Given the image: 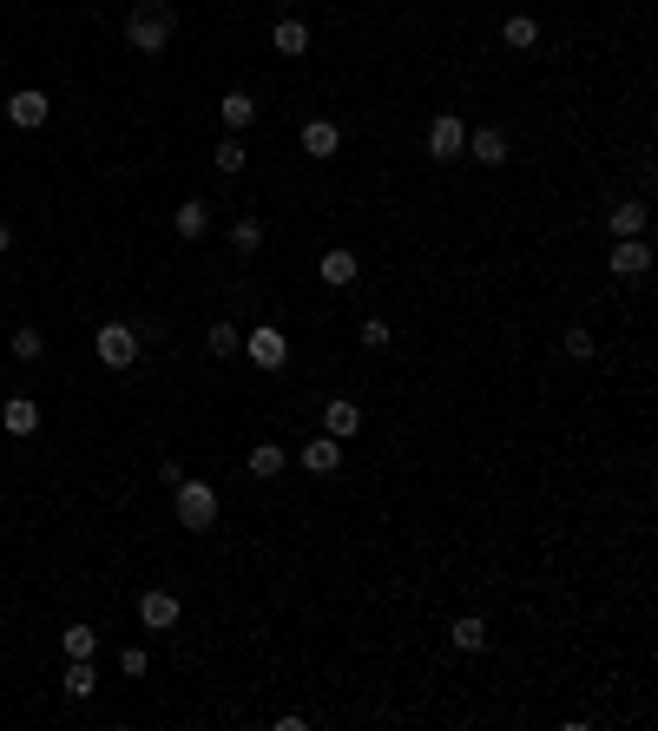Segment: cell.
<instances>
[{"instance_id": "7c38bea8", "label": "cell", "mask_w": 658, "mask_h": 731, "mask_svg": "<svg viewBox=\"0 0 658 731\" xmlns=\"http://www.w3.org/2000/svg\"><path fill=\"white\" fill-rule=\"evenodd\" d=\"M270 47H277V53H290V60H303V53H310V27H303L297 14H283L277 27H270Z\"/></svg>"}, {"instance_id": "277c9868", "label": "cell", "mask_w": 658, "mask_h": 731, "mask_svg": "<svg viewBox=\"0 0 658 731\" xmlns=\"http://www.w3.org/2000/svg\"><path fill=\"white\" fill-rule=\"evenodd\" d=\"M7 119H14L20 132H40V126H47V119H53V99L40 93V86H20V93L7 99Z\"/></svg>"}, {"instance_id": "3957f363", "label": "cell", "mask_w": 658, "mask_h": 731, "mask_svg": "<svg viewBox=\"0 0 658 731\" xmlns=\"http://www.w3.org/2000/svg\"><path fill=\"white\" fill-rule=\"evenodd\" d=\"M93 356L106 369H132V363H139V330H132V323H99Z\"/></svg>"}, {"instance_id": "cb8c5ba5", "label": "cell", "mask_w": 658, "mask_h": 731, "mask_svg": "<svg viewBox=\"0 0 658 731\" xmlns=\"http://www.w3.org/2000/svg\"><path fill=\"white\" fill-rule=\"evenodd\" d=\"M93 659H73V666H66V692H73V699H93Z\"/></svg>"}, {"instance_id": "484cf974", "label": "cell", "mask_w": 658, "mask_h": 731, "mask_svg": "<svg viewBox=\"0 0 658 731\" xmlns=\"http://www.w3.org/2000/svg\"><path fill=\"white\" fill-rule=\"evenodd\" d=\"M231 244H237V251H257V244H264V218H237L231 224Z\"/></svg>"}, {"instance_id": "4dcf8cb0", "label": "cell", "mask_w": 658, "mask_h": 731, "mask_svg": "<svg viewBox=\"0 0 658 731\" xmlns=\"http://www.w3.org/2000/svg\"><path fill=\"white\" fill-rule=\"evenodd\" d=\"M7 244H14V231H7V224H0V257H7Z\"/></svg>"}, {"instance_id": "f546056e", "label": "cell", "mask_w": 658, "mask_h": 731, "mask_svg": "<svg viewBox=\"0 0 658 731\" xmlns=\"http://www.w3.org/2000/svg\"><path fill=\"white\" fill-rule=\"evenodd\" d=\"M362 343H369V350H382V343H389V323L369 317V323H362Z\"/></svg>"}, {"instance_id": "9a60e30c", "label": "cell", "mask_w": 658, "mask_h": 731, "mask_svg": "<svg viewBox=\"0 0 658 731\" xmlns=\"http://www.w3.org/2000/svg\"><path fill=\"white\" fill-rule=\"evenodd\" d=\"M316 271H323V284L343 290V284H356L362 264H356V251H343V244H336V251H323V264H316Z\"/></svg>"}, {"instance_id": "7a4b0ae2", "label": "cell", "mask_w": 658, "mask_h": 731, "mask_svg": "<svg viewBox=\"0 0 658 731\" xmlns=\"http://www.w3.org/2000/svg\"><path fill=\"white\" fill-rule=\"evenodd\" d=\"M172 488H178V521H185L191 534L218 527V488H211V481H191V475H178Z\"/></svg>"}, {"instance_id": "4316f807", "label": "cell", "mask_w": 658, "mask_h": 731, "mask_svg": "<svg viewBox=\"0 0 658 731\" xmlns=\"http://www.w3.org/2000/svg\"><path fill=\"white\" fill-rule=\"evenodd\" d=\"M566 356H573V363L593 356V330H586V323H566Z\"/></svg>"}, {"instance_id": "ac0fdd59", "label": "cell", "mask_w": 658, "mask_h": 731, "mask_svg": "<svg viewBox=\"0 0 658 731\" xmlns=\"http://www.w3.org/2000/svg\"><path fill=\"white\" fill-rule=\"evenodd\" d=\"M283 468H290V455H283L277 442H257V448H251V475H257V481H277Z\"/></svg>"}, {"instance_id": "ffe728a7", "label": "cell", "mask_w": 658, "mask_h": 731, "mask_svg": "<svg viewBox=\"0 0 658 731\" xmlns=\"http://www.w3.org/2000/svg\"><path fill=\"white\" fill-rule=\"evenodd\" d=\"M448 633H455V646H461V652H481V646H487V620H481V613H461V620L448 626Z\"/></svg>"}, {"instance_id": "4fadbf2b", "label": "cell", "mask_w": 658, "mask_h": 731, "mask_svg": "<svg viewBox=\"0 0 658 731\" xmlns=\"http://www.w3.org/2000/svg\"><path fill=\"white\" fill-rule=\"evenodd\" d=\"M336 461H343V442H336V435L303 442V468H310V475H336Z\"/></svg>"}, {"instance_id": "603a6c76", "label": "cell", "mask_w": 658, "mask_h": 731, "mask_svg": "<svg viewBox=\"0 0 658 731\" xmlns=\"http://www.w3.org/2000/svg\"><path fill=\"white\" fill-rule=\"evenodd\" d=\"M211 165H218V172H244V165H251V159H244V139H237V132H224L218 152H211Z\"/></svg>"}, {"instance_id": "44dd1931", "label": "cell", "mask_w": 658, "mask_h": 731, "mask_svg": "<svg viewBox=\"0 0 658 731\" xmlns=\"http://www.w3.org/2000/svg\"><path fill=\"white\" fill-rule=\"evenodd\" d=\"M204 343H211V356H237V350H244V330H237L231 317H218V323H211V336H204Z\"/></svg>"}, {"instance_id": "52a82bcc", "label": "cell", "mask_w": 658, "mask_h": 731, "mask_svg": "<svg viewBox=\"0 0 658 731\" xmlns=\"http://www.w3.org/2000/svg\"><path fill=\"white\" fill-rule=\"evenodd\" d=\"M251 363H257V369H283V363H290V343H283V330L257 323V330H251Z\"/></svg>"}, {"instance_id": "e0dca14e", "label": "cell", "mask_w": 658, "mask_h": 731, "mask_svg": "<svg viewBox=\"0 0 658 731\" xmlns=\"http://www.w3.org/2000/svg\"><path fill=\"white\" fill-rule=\"evenodd\" d=\"M606 231H612V238H639V231H645V205H639V198L612 205V211H606Z\"/></svg>"}, {"instance_id": "30bf717a", "label": "cell", "mask_w": 658, "mask_h": 731, "mask_svg": "<svg viewBox=\"0 0 658 731\" xmlns=\"http://www.w3.org/2000/svg\"><path fill=\"white\" fill-rule=\"evenodd\" d=\"M356 429H362V409H356L349 396L323 402V435H336V442H356Z\"/></svg>"}, {"instance_id": "f1b7e54d", "label": "cell", "mask_w": 658, "mask_h": 731, "mask_svg": "<svg viewBox=\"0 0 658 731\" xmlns=\"http://www.w3.org/2000/svg\"><path fill=\"white\" fill-rule=\"evenodd\" d=\"M119 672H126V679H139V672H145V646H126V652H119Z\"/></svg>"}, {"instance_id": "8fae6325", "label": "cell", "mask_w": 658, "mask_h": 731, "mask_svg": "<svg viewBox=\"0 0 658 731\" xmlns=\"http://www.w3.org/2000/svg\"><path fill=\"white\" fill-rule=\"evenodd\" d=\"M474 165H507V132L501 126H481V132H468V145H461Z\"/></svg>"}, {"instance_id": "83f0119b", "label": "cell", "mask_w": 658, "mask_h": 731, "mask_svg": "<svg viewBox=\"0 0 658 731\" xmlns=\"http://www.w3.org/2000/svg\"><path fill=\"white\" fill-rule=\"evenodd\" d=\"M14 356H20V363L40 356V330H33V323H20V330H14Z\"/></svg>"}, {"instance_id": "5b68a950", "label": "cell", "mask_w": 658, "mask_h": 731, "mask_svg": "<svg viewBox=\"0 0 658 731\" xmlns=\"http://www.w3.org/2000/svg\"><path fill=\"white\" fill-rule=\"evenodd\" d=\"M461 145H468L461 119L455 112H435V119H428V159H461Z\"/></svg>"}, {"instance_id": "6da1fadb", "label": "cell", "mask_w": 658, "mask_h": 731, "mask_svg": "<svg viewBox=\"0 0 658 731\" xmlns=\"http://www.w3.org/2000/svg\"><path fill=\"white\" fill-rule=\"evenodd\" d=\"M172 33H178L172 0H132V14H126V40H132L139 53H165V47H172Z\"/></svg>"}, {"instance_id": "7402d4cb", "label": "cell", "mask_w": 658, "mask_h": 731, "mask_svg": "<svg viewBox=\"0 0 658 731\" xmlns=\"http://www.w3.org/2000/svg\"><path fill=\"white\" fill-rule=\"evenodd\" d=\"M501 40H507V47H514V53H527L533 40H540V27H533L527 14H507V20H501Z\"/></svg>"}, {"instance_id": "9c48e42d", "label": "cell", "mask_w": 658, "mask_h": 731, "mask_svg": "<svg viewBox=\"0 0 658 731\" xmlns=\"http://www.w3.org/2000/svg\"><path fill=\"white\" fill-rule=\"evenodd\" d=\"M645 271H652L645 238H612V277H645Z\"/></svg>"}, {"instance_id": "d6986e66", "label": "cell", "mask_w": 658, "mask_h": 731, "mask_svg": "<svg viewBox=\"0 0 658 731\" xmlns=\"http://www.w3.org/2000/svg\"><path fill=\"white\" fill-rule=\"evenodd\" d=\"M172 224H178V238H204V231H211V205H198V198H191V205L172 211Z\"/></svg>"}, {"instance_id": "8992f818", "label": "cell", "mask_w": 658, "mask_h": 731, "mask_svg": "<svg viewBox=\"0 0 658 731\" xmlns=\"http://www.w3.org/2000/svg\"><path fill=\"white\" fill-rule=\"evenodd\" d=\"M139 626H152V633H172V626H178V593L145 587V593H139Z\"/></svg>"}, {"instance_id": "d4e9b609", "label": "cell", "mask_w": 658, "mask_h": 731, "mask_svg": "<svg viewBox=\"0 0 658 731\" xmlns=\"http://www.w3.org/2000/svg\"><path fill=\"white\" fill-rule=\"evenodd\" d=\"M60 646H66V659H93L99 633H93V626H66V639H60Z\"/></svg>"}, {"instance_id": "5bb4252c", "label": "cell", "mask_w": 658, "mask_h": 731, "mask_svg": "<svg viewBox=\"0 0 658 731\" xmlns=\"http://www.w3.org/2000/svg\"><path fill=\"white\" fill-rule=\"evenodd\" d=\"M218 119H224V132H244V126L257 119V99L244 93V86H237V93H224V99H218Z\"/></svg>"}, {"instance_id": "ba28073f", "label": "cell", "mask_w": 658, "mask_h": 731, "mask_svg": "<svg viewBox=\"0 0 658 731\" xmlns=\"http://www.w3.org/2000/svg\"><path fill=\"white\" fill-rule=\"evenodd\" d=\"M0 429L20 435V442H27V435H40V402H33V396H7V409H0Z\"/></svg>"}, {"instance_id": "2e32d148", "label": "cell", "mask_w": 658, "mask_h": 731, "mask_svg": "<svg viewBox=\"0 0 658 731\" xmlns=\"http://www.w3.org/2000/svg\"><path fill=\"white\" fill-rule=\"evenodd\" d=\"M336 145H343V132L329 126V119H310V126H303V152H310V159H336Z\"/></svg>"}]
</instances>
